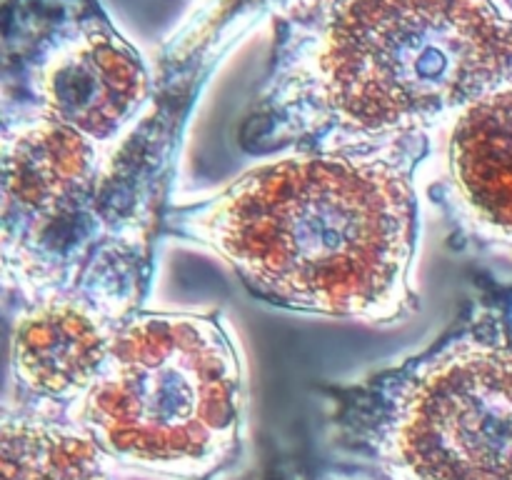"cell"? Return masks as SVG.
Instances as JSON below:
<instances>
[{
    "instance_id": "obj_8",
    "label": "cell",
    "mask_w": 512,
    "mask_h": 480,
    "mask_svg": "<svg viewBox=\"0 0 512 480\" xmlns=\"http://www.w3.org/2000/svg\"><path fill=\"white\" fill-rule=\"evenodd\" d=\"M10 395L5 403L68 418L98 378L120 320L83 295L5 305Z\"/></svg>"
},
{
    "instance_id": "obj_6",
    "label": "cell",
    "mask_w": 512,
    "mask_h": 480,
    "mask_svg": "<svg viewBox=\"0 0 512 480\" xmlns=\"http://www.w3.org/2000/svg\"><path fill=\"white\" fill-rule=\"evenodd\" d=\"M3 110L75 130L118 158L155 103L143 53L100 0H5Z\"/></svg>"
},
{
    "instance_id": "obj_4",
    "label": "cell",
    "mask_w": 512,
    "mask_h": 480,
    "mask_svg": "<svg viewBox=\"0 0 512 480\" xmlns=\"http://www.w3.org/2000/svg\"><path fill=\"white\" fill-rule=\"evenodd\" d=\"M340 453L378 480H512V280L480 275L438 340L325 385Z\"/></svg>"
},
{
    "instance_id": "obj_5",
    "label": "cell",
    "mask_w": 512,
    "mask_h": 480,
    "mask_svg": "<svg viewBox=\"0 0 512 480\" xmlns=\"http://www.w3.org/2000/svg\"><path fill=\"white\" fill-rule=\"evenodd\" d=\"M243 410V363L223 313L138 310L68 420L113 463L213 480L238 458Z\"/></svg>"
},
{
    "instance_id": "obj_10",
    "label": "cell",
    "mask_w": 512,
    "mask_h": 480,
    "mask_svg": "<svg viewBox=\"0 0 512 480\" xmlns=\"http://www.w3.org/2000/svg\"><path fill=\"white\" fill-rule=\"evenodd\" d=\"M268 480H378L368 475L365 470H355V473H308V470H280L278 475Z\"/></svg>"
},
{
    "instance_id": "obj_7",
    "label": "cell",
    "mask_w": 512,
    "mask_h": 480,
    "mask_svg": "<svg viewBox=\"0 0 512 480\" xmlns=\"http://www.w3.org/2000/svg\"><path fill=\"white\" fill-rule=\"evenodd\" d=\"M428 195L463 253L512 260V90L478 100L438 135Z\"/></svg>"
},
{
    "instance_id": "obj_3",
    "label": "cell",
    "mask_w": 512,
    "mask_h": 480,
    "mask_svg": "<svg viewBox=\"0 0 512 480\" xmlns=\"http://www.w3.org/2000/svg\"><path fill=\"white\" fill-rule=\"evenodd\" d=\"M125 150L110 158L63 125L3 115L5 305L83 295L120 323L143 310L168 160Z\"/></svg>"
},
{
    "instance_id": "obj_1",
    "label": "cell",
    "mask_w": 512,
    "mask_h": 480,
    "mask_svg": "<svg viewBox=\"0 0 512 480\" xmlns=\"http://www.w3.org/2000/svg\"><path fill=\"white\" fill-rule=\"evenodd\" d=\"M512 90V0H280L250 155L430 138Z\"/></svg>"
},
{
    "instance_id": "obj_9",
    "label": "cell",
    "mask_w": 512,
    "mask_h": 480,
    "mask_svg": "<svg viewBox=\"0 0 512 480\" xmlns=\"http://www.w3.org/2000/svg\"><path fill=\"white\" fill-rule=\"evenodd\" d=\"M108 463L68 418L5 403L3 480H113Z\"/></svg>"
},
{
    "instance_id": "obj_2",
    "label": "cell",
    "mask_w": 512,
    "mask_h": 480,
    "mask_svg": "<svg viewBox=\"0 0 512 480\" xmlns=\"http://www.w3.org/2000/svg\"><path fill=\"white\" fill-rule=\"evenodd\" d=\"M433 145L283 153L213 198L165 208L163 235L208 248L275 308L395 323L418 310V173Z\"/></svg>"
}]
</instances>
